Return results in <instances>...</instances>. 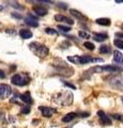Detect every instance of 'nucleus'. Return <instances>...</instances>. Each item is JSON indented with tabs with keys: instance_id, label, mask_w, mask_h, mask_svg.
I'll list each match as a JSON object with an SVG mask.
<instances>
[{
	"instance_id": "dca6fc26",
	"label": "nucleus",
	"mask_w": 123,
	"mask_h": 128,
	"mask_svg": "<svg viewBox=\"0 0 123 128\" xmlns=\"http://www.w3.org/2000/svg\"><path fill=\"white\" fill-rule=\"evenodd\" d=\"M122 54L120 52L119 50H116L113 52V61L114 62H117V63H119V62H121V60H122Z\"/></svg>"
},
{
	"instance_id": "a878e982",
	"label": "nucleus",
	"mask_w": 123,
	"mask_h": 128,
	"mask_svg": "<svg viewBox=\"0 0 123 128\" xmlns=\"http://www.w3.org/2000/svg\"><path fill=\"white\" fill-rule=\"evenodd\" d=\"M111 116L113 118H116V120H119V121H123V116H122V115H120V114H112Z\"/></svg>"
},
{
	"instance_id": "4be33fe9",
	"label": "nucleus",
	"mask_w": 123,
	"mask_h": 128,
	"mask_svg": "<svg viewBox=\"0 0 123 128\" xmlns=\"http://www.w3.org/2000/svg\"><path fill=\"white\" fill-rule=\"evenodd\" d=\"M58 29H60V30L63 31V32H69V31H71V28H70V27L62 26V25H59V26H58Z\"/></svg>"
},
{
	"instance_id": "aec40b11",
	"label": "nucleus",
	"mask_w": 123,
	"mask_h": 128,
	"mask_svg": "<svg viewBox=\"0 0 123 128\" xmlns=\"http://www.w3.org/2000/svg\"><path fill=\"white\" fill-rule=\"evenodd\" d=\"M113 44L116 47L120 48V49H123V41H121V40H114Z\"/></svg>"
},
{
	"instance_id": "7ed1b4c3",
	"label": "nucleus",
	"mask_w": 123,
	"mask_h": 128,
	"mask_svg": "<svg viewBox=\"0 0 123 128\" xmlns=\"http://www.w3.org/2000/svg\"><path fill=\"white\" fill-rule=\"evenodd\" d=\"M119 70H120V68L114 65L95 66L90 70V72H93V73H116V72H119Z\"/></svg>"
},
{
	"instance_id": "412c9836",
	"label": "nucleus",
	"mask_w": 123,
	"mask_h": 128,
	"mask_svg": "<svg viewBox=\"0 0 123 128\" xmlns=\"http://www.w3.org/2000/svg\"><path fill=\"white\" fill-rule=\"evenodd\" d=\"M84 46L89 50H94V44L90 43V42H85L84 43Z\"/></svg>"
},
{
	"instance_id": "f03ea898",
	"label": "nucleus",
	"mask_w": 123,
	"mask_h": 128,
	"mask_svg": "<svg viewBox=\"0 0 123 128\" xmlns=\"http://www.w3.org/2000/svg\"><path fill=\"white\" fill-rule=\"evenodd\" d=\"M11 81L15 86H27L29 83L30 78H29V76L27 74H25V73L24 74H16V75H14L13 77H12Z\"/></svg>"
},
{
	"instance_id": "cd10ccee",
	"label": "nucleus",
	"mask_w": 123,
	"mask_h": 128,
	"mask_svg": "<svg viewBox=\"0 0 123 128\" xmlns=\"http://www.w3.org/2000/svg\"><path fill=\"white\" fill-rule=\"evenodd\" d=\"M12 16L15 18H18V19H21L22 18V15L21 14H17V13H12Z\"/></svg>"
},
{
	"instance_id": "ddd939ff",
	"label": "nucleus",
	"mask_w": 123,
	"mask_h": 128,
	"mask_svg": "<svg viewBox=\"0 0 123 128\" xmlns=\"http://www.w3.org/2000/svg\"><path fill=\"white\" fill-rule=\"evenodd\" d=\"M94 41H96V42H104L105 40L108 38V35L105 34V33H96V34H94Z\"/></svg>"
},
{
	"instance_id": "c756f323",
	"label": "nucleus",
	"mask_w": 123,
	"mask_h": 128,
	"mask_svg": "<svg viewBox=\"0 0 123 128\" xmlns=\"http://www.w3.org/2000/svg\"><path fill=\"white\" fill-rule=\"evenodd\" d=\"M41 2H46V3H53V0H39Z\"/></svg>"
},
{
	"instance_id": "423d86ee",
	"label": "nucleus",
	"mask_w": 123,
	"mask_h": 128,
	"mask_svg": "<svg viewBox=\"0 0 123 128\" xmlns=\"http://www.w3.org/2000/svg\"><path fill=\"white\" fill-rule=\"evenodd\" d=\"M97 115L104 125H111V121H110V118H108V115L105 114L104 111H97Z\"/></svg>"
},
{
	"instance_id": "f257e3e1",
	"label": "nucleus",
	"mask_w": 123,
	"mask_h": 128,
	"mask_svg": "<svg viewBox=\"0 0 123 128\" xmlns=\"http://www.w3.org/2000/svg\"><path fill=\"white\" fill-rule=\"evenodd\" d=\"M29 48H30V50H32L33 52L37 54L38 57H40V58L46 57V56L48 54V52H49L48 48H47L46 46H44V45H42V44L38 43V42L31 43L29 45Z\"/></svg>"
},
{
	"instance_id": "393cba45",
	"label": "nucleus",
	"mask_w": 123,
	"mask_h": 128,
	"mask_svg": "<svg viewBox=\"0 0 123 128\" xmlns=\"http://www.w3.org/2000/svg\"><path fill=\"white\" fill-rule=\"evenodd\" d=\"M11 6H14V8H16V9H21V10L24 9L23 6H19L16 1H12V4H11Z\"/></svg>"
},
{
	"instance_id": "2eb2a0df",
	"label": "nucleus",
	"mask_w": 123,
	"mask_h": 128,
	"mask_svg": "<svg viewBox=\"0 0 123 128\" xmlns=\"http://www.w3.org/2000/svg\"><path fill=\"white\" fill-rule=\"evenodd\" d=\"M96 24H98V25L101 26H110V19L109 18H97L96 20Z\"/></svg>"
},
{
	"instance_id": "20e7f679",
	"label": "nucleus",
	"mask_w": 123,
	"mask_h": 128,
	"mask_svg": "<svg viewBox=\"0 0 123 128\" xmlns=\"http://www.w3.org/2000/svg\"><path fill=\"white\" fill-rule=\"evenodd\" d=\"M12 93V89L8 84H0V98L5 99L8 98Z\"/></svg>"
},
{
	"instance_id": "6ab92c4d",
	"label": "nucleus",
	"mask_w": 123,
	"mask_h": 128,
	"mask_svg": "<svg viewBox=\"0 0 123 128\" xmlns=\"http://www.w3.org/2000/svg\"><path fill=\"white\" fill-rule=\"evenodd\" d=\"M45 32H46L47 34H50V35H58L57 30L53 29V28H46V29H45Z\"/></svg>"
},
{
	"instance_id": "9b49d317",
	"label": "nucleus",
	"mask_w": 123,
	"mask_h": 128,
	"mask_svg": "<svg viewBox=\"0 0 123 128\" xmlns=\"http://www.w3.org/2000/svg\"><path fill=\"white\" fill-rule=\"evenodd\" d=\"M76 116H77V114L75 113V112H71V113H67L66 115H64V116L62 118V122L63 123H69L71 121H73Z\"/></svg>"
},
{
	"instance_id": "0eeeda50",
	"label": "nucleus",
	"mask_w": 123,
	"mask_h": 128,
	"mask_svg": "<svg viewBox=\"0 0 123 128\" xmlns=\"http://www.w3.org/2000/svg\"><path fill=\"white\" fill-rule=\"evenodd\" d=\"M55 19H56L57 22H63L67 24V25H73V24H74L73 19L66 17V16H63V15H56V16H55Z\"/></svg>"
},
{
	"instance_id": "4c0bfd02",
	"label": "nucleus",
	"mask_w": 123,
	"mask_h": 128,
	"mask_svg": "<svg viewBox=\"0 0 123 128\" xmlns=\"http://www.w3.org/2000/svg\"><path fill=\"white\" fill-rule=\"evenodd\" d=\"M122 59H123V58H122Z\"/></svg>"
},
{
	"instance_id": "b1692460",
	"label": "nucleus",
	"mask_w": 123,
	"mask_h": 128,
	"mask_svg": "<svg viewBox=\"0 0 123 128\" xmlns=\"http://www.w3.org/2000/svg\"><path fill=\"white\" fill-rule=\"evenodd\" d=\"M22 112H23L24 114H28L29 112H30V107H29V106H25V107H23Z\"/></svg>"
},
{
	"instance_id": "72a5a7b5",
	"label": "nucleus",
	"mask_w": 123,
	"mask_h": 128,
	"mask_svg": "<svg viewBox=\"0 0 123 128\" xmlns=\"http://www.w3.org/2000/svg\"><path fill=\"white\" fill-rule=\"evenodd\" d=\"M116 2H118V3H122L123 2V0H114Z\"/></svg>"
},
{
	"instance_id": "39448f33",
	"label": "nucleus",
	"mask_w": 123,
	"mask_h": 128,
	"mask_svg": "<svg viewBox=\"0 0 123 128\" xmlns=\"http://www.w3.org/2000/svg\"><path fill=\"white\" fill-rule=\"evenodd\" d=\"M39 109H40V111L42 112V115L43 116H45V118H51L57 112V109H55V108H50V107L42 106V107H40Z\"/></svg>"
},
{
	"instance_id": "4468645a",
	"label": "nucleus",
	"mask_w": 123,
	"mask_h": 128,
	"mask_svg": "<svg viewBox=\"0 0 123 128\" xmlns=\"http://www.w3.org/2000/svg\"><path fill=\"white\" fill-rule=\"evenodd\" d=\"M70 13L72 14L73 16H75V17H76V18H78V19H85V20L87 19L86 16H85L84 14H82V13H80V12H78L77 10L71 9V10H70Z\"/></svg>"
},
{
	"instance_id": "9d476101",
	"label": "nucleus",
	"mask_w": 123,
	"mask_h": 128,
	"mask_svg": "<svg viewBox=\"0 0 123 128\" xmlns=\"http://www.w3.org/2000/svg\"><path fill=\"white\" fill-rule=\"evenodd\" d=\"M19 35H21V38L24 40H28L30 38H32V32L30 30H27V29H22L19 31Z\"/></svg>"
},
{
	"instance_id": "473e14b6",
	"label": "nucleus",
	"mask_w": 123,
	"mask_h": 128,
	"mask_svg": "<svg viewBox=\"0 0 123 128\" xmlns=\"http://www.w3.org/2000/svg\"><path fill=\"white\" fill-rule=\"evenodd\" d=\"M59 6L62 8V9H66V4H63V3H60V4H59Z\"/></svg>"
},
{
	"instance_id": "c85d7f7f",
	"label": "nucleus",
	"mask_w": 123,
	"mask_h": 128,
	"mask_svg": "<svg viewBox=\"0 0 123 128\" xmlns=\"http://www.w3.org/2000/svg\"><path fill=\"white\" fill-rule=\"evenodd\" d=\"M0 78H1V79L6 78V73L3 70H0Z\"/></svg>"
},
{
	"instance_id": "f704fd0d",
	"label": "nucleus",
	"mask_w": 123,
	"mask_h": 128,
	"mask_svg": "<svg viewBox=\"0 0 123 128\" xmlns=\"http://www.w3.org/2000/svg\"><path fill=\"white\" fill-rule=\"evenodd\" d=\"M3 10H5V8H3L2 6H0V12H1V11H3Z\"/></svg>"
},
{
	"instance_id": "f3484780",
	"label": "nucleus",
	"mask_w": 123,
	"mask_h": 128,
	"mask_svg": "<svg viewBox=\"0 0 123 128\" xmlns=\"http://www.w3.org/2000/svg\"><path fill=\"white\" fill-rule=\"evenodd\" d=\"M111 49H110V47L108 45H103L100 47V52L101 54H109Z\"/></svg>"
},
{
	"instance_id": "6e6552de",
	"label": "nucleus",
	"mask_w": 123,
	"mask_h": 128,
	"mask_svg": "<svg viewBox=\"0 0 123 128\" xmlns=\"http://www.w3.org/2000/svg\"><path fill=\"white\" fill-rule=\"evenodd\" d=\"M25 22L27 24V25L31 26V27H38V26H39V22H38V20H37V18L33 17L32 15H29L28 17L25 19Z\"/></svg>"
},
{
	"instance_id": "a211bd4d",
	"label": "nucleus",
	"mask_w": 123,
	"mask_h": 128,
	"mask_svg": "<svg viewBox=\"0 0 123 128\" xmlns=\"http://www.w3.org/2000/svg\"><path fill=\"white\" fill-rule=\"evenodd\" d=\"M113 80H116V82L112 83V84H113L114 86L119 88V86H121L123 88V77H117V78H114Z\"/></svg>"
},
{
	"instance_id": "bb28decb",
	"label": "nucleus",
	"mask_w": 123,
	"mask_h": 128,
	"mask_svg": "<svg viewBox=\"0 0 123 128\" xmlns=\"http://www.w3.org/2000/svg\"><path fill=\"white\" fill-rule=\"evenodd\" d=\"M63 83H64V86H69V88H71V89H73V90H75V89H76V86H75L74 84H72V83H70V82H66V81H64Z\"/></svg>"
},
{
	"instance_id": "e433bc0d",
	"label": "nucleus",
	"mask_w": 123,
	"mask_h": 128,
	"mask_svg": "<svg viewBox=\"0 0 123 128\" xmlns=\"http://www.w3.org/2000/svg\"><path fill=\"white\" fill-rule=\"evenodd\" d=\"M122 28H123V25H122Z\"/></svg>"
},
{
	"instance_id": "c9c22d12",
	"label": "nucleus",
	"mask_w": 123,
	"mask_h": 128,
	"mask_svg": "<svg viewBox=\"0 0 123 128\" xmlns=\"http://www.w3.org/2000/svg\"><path fill=\"white\" fill-rule=\"evenodd\" d=\"M122 102H123V97H122Z\"/></svg>"
},
{
	"instance_id": "5701e85b",
	"label": "nucleus",
	"mask_w": 123,
	"mask_h": 128,
	"mask_svg": "<svg viewBox=\"0 0 123 128\" xmlns=\"http://www.w3.org/2000/svg\"><path fill=\"white\" fill-rule=\"evenodd\" d=\"M78 35L80 38H90V35L88 33H86V32H84V31H79L78 32Z\"/></svg>"
},
{
	"instance_id": "2f4dec72",
	"label": "nucleus",
	"mask_w": 123,
	"mask_h": 128,
	"mask_svg": "<svg viewBox=\"0 0 123 128\" xmlns=\"http://www.w3.org/2000/svg\"><path fill=\"white\" fill-rule=\"evenodd\" d=\"M116 36H118V38H123V33H121V32H119V33H116Z\"/></svg>"
},
{
	"instance_id": "7c9ffc66",
	"label": "nucleus",
	"mask_w": 123,
	"mask_h": 128,
	"mask_svg": "<svg viewBox=\"0 0 123 128\" xmlns=\"http://www.w3.org/2000/svg\"><path fill=\"white\" fill-rule=\"evenodd\" d=\"M80 116H82V118H87V116H89V113H88V112H85V113H81Z\"/></svg>"
},
{
	"instance_id": "f8f14e48",
	"label": "nucleus",
	"mask_w": 123,
	"mask_h": 128,
	"mask_svg": "<svg viewBox=\"0 0 123 128\" xmlns=\"http://www.w3.org/2000/svg\"><path fill=\"white\" fill-rule=\"evenodd\" d=\"M33 11L39 16H45L47 14V10L43 6H33Z\"/></svg>"
},
{
	"instance_id": "1a4fd4ad",
	"label": "nucleus",
	"mask_w": 123,
	"mask_h": 128,
	"mask_svg": "<svg viewBox=\"0 0 123 128\" xmlns=\"http://www.w3.org/2000/svg\"><path fill=\"white\" fill-rule=\"evenodd\" d=\"M19 98L22 99V102H26L27 105H30V104H32V98H31L29 92H26L25 94H21V95H19Z\"/></svg>"
}]
</instances>
